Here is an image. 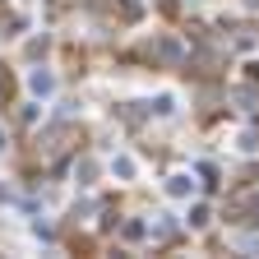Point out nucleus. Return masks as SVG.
<instances>
[{
  "label": "nucleus",
  "instance_id": "2",
  "mask_svg": "<svg viewBox=\"0 0 259 259\" xmlns=\"http://www.w3.org/2000/svg\"><path fill=\"white\" fill-rule=\"evenodd\" d=\"M167 190H171V194H185V190H194V185H190L185 176H171V185H167Z\"/></svg>",
  "mask_w": 259,
  "mask_h": 259
},
{
  "label": "nucleus",
  "instance_id": "1",
  "mask_svg": "<svg viewBox=\"0 0 259 259\" xmlns=\"http://www.w3.org/2000/svg\"><path fill=\"white\" fill-rule=\"evenodd\" d=\"M28 83H32V93H51V88H56V79H51V74H32Z\"/></svg>",
  "mask_w": 259,
  "mask_h": 259
}]
</instances>
